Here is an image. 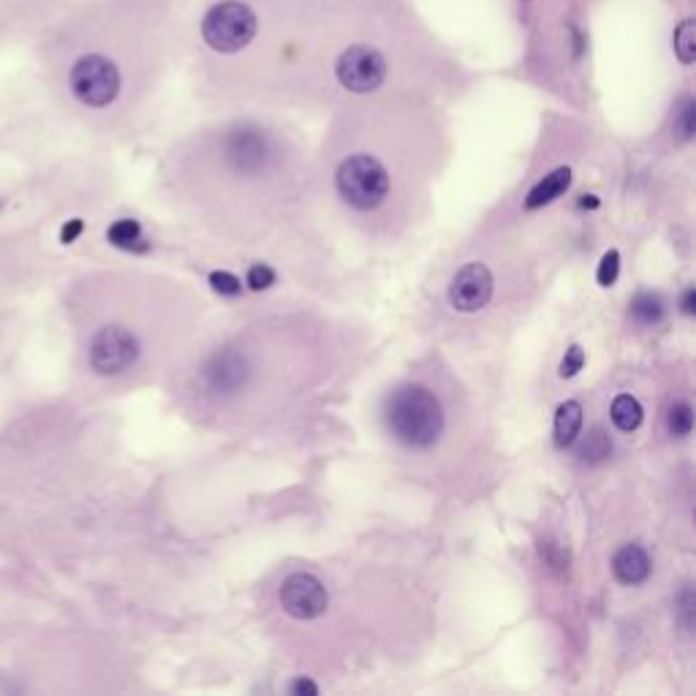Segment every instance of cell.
Here are the masks:
<instances>
[{"mask_svg":"<svg viewBox=\"0 0 696 696\" xmlns=\"http://www.w3.org/2000/svg\"><path fill=\"white\" fill-rule=\"evenodd\" d=\"M183 0H77L30 41L52 96L109 123L153 90L183 39Z\"/></svg>","mask_w":696,"mask_h":696,"instance_id":"cell-1","label":"cell"},{"mask_svg":"<svg viewBox=\"0 0 696 696\" xmlns=\"http://www.w3.org/2000/svg\"><path fill=\"white\" fill-rule=\"evenodd\" d=\"M387 427L408 449H430L444 433V408L425 387L406 384L387 400Z\"/></svg>","mask_w":696,"mask_h":696,"instance_id":"cell-2","label":"cell"},{"mask_svg":"<svg viewBox=\"0 0 696 696\" xmlns=\"http://www.w3.org/2000/svg\"><path fill=\"white\" fill-rule=\"evenodd\" d=\"M335 188L340 199L359 213H370L387 202L392 191V174L376 155L354 153L346 155L335 172Z\"/></svg>","mask_w":696,"mask_h":696,"instance_id":"cell-3","label":"cell"},{"mask_svg":"<svg viewBox=\"0 0 696 696\" xmlns=\"http://www.w3.org/2000/svg\"><path fill=\"white\" fill-rule=\"evenodd\" d=\"M77 0H0V47L30 44Z\"/></svg>","mask_w":696,"mask_h":696,"instance_id":"cell-4","label":"cell"},{"mask_svg":"<svg viewBox=\"0 0 696 696\" xmlns=\"http://www.w3.org/2000/svg\"><path fill=\"white\" fill-rule=\"evenodd\" d=\"M142 354L139 338L123 324H107L93 332V338L87 343V362L90 370H96L98 376H120L136 365V359Z\"/></svg>","mask_w":696,"mask_h":696,"instance_id":"cell-5","label":"cell"},{"mask_svg":"<svg viewBox=\"0 0 696 696\" xmlns=\"http://www.w3.org/2000/svg\"><path fill=\"white\" fill-rule=\"evenodd\" d=\"M278 599H281L283 612L297 620L319 618L329 607V593L324 582L313 574H305V571H297L283 580Z\"/></svg>","mask_w":696,"mask_h":696,"instance_id":"cell-6","label":"cell"},{"mask_svg":"<svg viewBox=\"0 0 696 696\" xmlns=\"http://www.w3.org/2000/svg\"><path fill=\"white\" fill-rule=\"evenodd\" d=\"M493 297V275L490 270L474 261V264H465L463 270L457 272L452 278V286H449V302L452 308L463 310V313H474V310L484 308Z\"/></svg>","mask_w":696,"mask_h":696,"instance_id":"cell-7","label":"cell"},{"mask_svg":"<svg viewBox=\"0 0 696 696\" xmlns=\"http://www.w3.org/2000/svg\"><path fill=\"white\" fill-rule=\"evenodd\" d=\"M204 378L207 384L215 392H237L245 381V365H242V357H237L234 351H223L218 357H213V362L204 370Z\"/></svg>","mask_w":696,"mask_h":696,"instance_id":"cell-8","label":"cell"},{"mask_svg":"<svg viewBox=\"0 0 696 696\" xmlns=\"http://www.w3.org/2000/svg\"><path fill=\"white\" fill-rule=\"evenodd\" d=\"M650 555L639 544H626L612 558V574L620 585H642L650 577Z\"/></svg>","mask_w":696,"mask_h":696,"instance_id":"cell-9","label":"cell"},{"mask_svg":"<svg viewBox=\"0 0 696 696\" xmlns=\"http://www.w3.org/2000/svg\"><path fill=\"white\" fill-rule=\"evenodd\" d=\"M569 185H571L569 166L555 169V172H550L544 180H539V183L533 185L531 194L525 196V210H539V207H544V204L555 202L558 196H563L566 191H569Z\"/></svg>","mask_w":696,"mask_h":696,"instance_id":"cell-10","label":"cell"},{"mask_svg":"<svg viewBox=\"0 0 696 696\" xmlns=\"http://www.w3.org/2000/svg\"><path fill=\"white\" fill-rule=\"evenodd\" d=\"M582 430V406L577 400H566L555 414V446L566 449L577 441Z\"/></svg>","mask_w":696,"mask_h":696,"instance_id":"cell-11","label":"cell"},{"mask_svg":"<svg viewBox=\"0 0 696 696\" xmlns=\"http://www.w3.org/2000/svg\"><path fill=\"white\" fill-rule=\"evenodd\" d=\"M612 422L623 433H634L642 425V406L637 403V397L618 395L612 403Z\"/></svg>","mask_w":696,"mask_h":696,"instance_id":"cell-12","label":"cell"},{"mask_svg":"<svg viewBox=\"0 0 696 696\" xmlns=\"http://www.w3.org/2000/svg\"><path fill=\"white\" fill-rule=\"evenodd\" d=\"M631 316H634L639 324L653 327V324H658V321L664 319V302H661L658 294H639L637 300H634V305H631Z\"/></svg>","mask_w":696,"mask_h":696,"instance_id":"cell-13","label":"cell"},{"mask_svg":"<svg viewBox=\"0 0 696 696\" xmlns=\"http://www.w3.org/2000/svg\"><path fill=\"white\" fill-rule=\"evenodd\" d=\"M667 427L669 433L677 435V438L691 433V427H694V408L688 406V403H675L667 416Z\"/></svg>","mask_w":696,"mask_h":696,"instance_id":"cell-14","label":"cell"},{"mask_svg":"<svg viewBox=\"0 0 696 696\" xmlns=\"http://www.w3.org/2000/svg\"><path fill=\"white\" fill-rule=\"evenodd\" d=\"M618 272H620V253L618 251H609L604 253V259H601L599 264V272H596V281H599V286H612V283L618 281Z\"/></svg>","mask_w":696,"mask_h":696,"instance_id":"cell-15","label":"cell"},{"mask_svg":"<svg viewBox=\"0 0 696 696\" xmlns=\"http://www.w3.org/2000/svg\"><path fill=\"white\" fill-rule=\"evenodd\" d=\"M109 237H112V242H115V245L131 248V245H134V242L142 237V229H139V223L136 221H120L112 226Z\"/></svg>","mask_w":696,"mask_h":696,"instance_id":"cell-16","label":"cell"},{"mask_svg":"<svg viewBox=\"0 0 696 696\" xmlns=\"http://www.w3.org/2000/svg\"><path fill=\"white\" fill-rule=\"evenodd\" d=\"M275 281H278V275H275V270H272L270 264H253L251 270H248V286H251L253 291L270 289Z\"/></svg>","mask_w":696,"mask_h":696,"instance_id":"cell-17","label":"cell"},{"mask_svg":"<svg viewBox=\"0 0 696 696\" xmlns=\"http://www.w3.org/2000/svg\"><path fill=\"white\" fill-rule=\"evenodd\" d=\"M210 286H213L218 294H223V297H237L242 289L240 278L232 275V272H213V275H210Z\"/></svg>","mask_w":696,"mask_h":696,"instance_id":"cell-18","label":"cell"},{"mask_svg":"<svg viewBox=\"0 0 696 696\" xmlns=\"http://www.w3.org/2000/svg\"><path fill=\"white\" fill-rule=\"evenodd\" d=\"M675 131L683 142H691V139H694V101H691V98H686V104H683L680 115H677Z\"/></svg>","mask_w":696,"mask_h":696,"instance_id":"cell-19","label":"cell"},{"mask_svg":"<svg viewBox=\"0 0 696 696\" xmlns=\"http://www.w3.org/2000/svg\"><path fill=\"white\" fill-rule=\"evenodd\" d=\"M582 365H585V351H582L580 346H571L561 362V376L563 378L577 376V373L582 370Z\"/></svg>","mask_w":696,"mask_h":696,"instance_id":"cell-20","label":"cell"},{"mask_svg":"<svg viewBox=\"0 0 696 696\" xmlns=\"http://www.w3.org/2000/svg\"><path fill=\"white\" fill-rule=\"evenodd\" d=\"M680 601H683V609H680V612H683V618H686V626L691 629V615H694V593L686 588L683 593H680Z\"/></svg>","mask_w":696,"mask_h":696,"instance_id":"cell-21","label":"cell"},{"mask_svg":"<svg viewBox=\"0 0 696 696\" xmlns=\"http://www.w3.org/2000/svg\"><path fill=\"white\" fill-rule=\"evenodd\" d=\"M291 694H310V696H316L319 694V686L316 683H310V680H305V677H300L294 686H291Z\"/></svg>","mask_w":696,"mask_h":696,"instance_id":"cell-22","label":"cell"},{"mask_svg":"<svg viewBox=\"0 0 696 696\" xmlns=\"http://www.w3.org/2000/svg\"><path fill=\"white\" fill-rule=\"evenodd\" d=\"M683 313H686V316H694L696 313V291L694 289H686V294H683Z\"/></svg>","mask_w":696,"mask_h":696,"instance_id":"cell-23","label":"cell"},{"mask_svg":"<svg viewBox=\"0 0 696 696\" xmlns=\"http://www.w3.org/2000/svg\"><path fill=\"white\" fill-rule=\"evenodd\" d=\"M580 207H599V199H593V196H590V199H582Z\"/></svg>","mask_w":696,"mask_h":696,"instance_id":"cell-24","label":"cell"}]
</instances>
